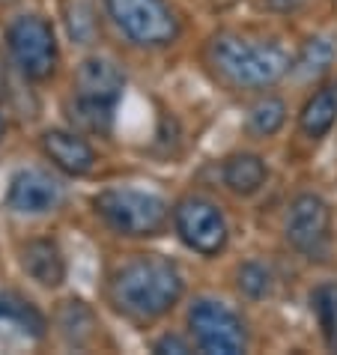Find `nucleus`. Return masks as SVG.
<instances>
[{
	"label": "nucleus",
	"mask_w": 337,
	"mask_h": 355,
	"mask_svg": "<svg viewBox=\"0 0 337 355\" xmlns=\"http://www.w3.org/2000/svg\"><path fill=\"white\" fill-rule=\"evenodd\" d=\"M221 176H224V185L233 194L251 197L263 189L266 180H269V167H266V162L254 153H236L224 162Z\"/></svg>",
	"instance_id": "13"
},
{
	"label": "nucleus",
	"mask_w": 337,
	"mask_h": 355,
	"mask_svg": "<svg viewBox=\"0 0 337 355\" xmlns=\"http://www.w3.org/2000/svg\"><path fill=\"white\" fill-rule=\"evenodd\" d=\"M93 206L98 218L114 233L132 236V239L162 236L171 221V209L162 197L137 189H105L93 197Z\"/></svg>",
	"instance_id": "3"
},
{
	"label": "nucleus",
	"mask_w": 337,
	"mask_h": 355,
	"mask_svg": "<svg viewBox=\"0 0 337 355\" xmlns=\"http://www.w3.org/2000/svg\"><path fill=\"white\" fill-rule=\"evenodd\" d=\"M126 90V75L107 57H90L78 66L75 72V96L87 98V102L105 105V107H116V102L123 98Z\"/></svg>",
	"instance_id": "10"
},
{
	"label": "nucleus",
	"mask_w": 337,
	"mask_h": 355,
	"mask_svg": "<svg viewBox=\"0 0 337 355\" xmlns=\"http://www.w3.org/2000/svg\"><path fill=\"white\" fill-rule=\"evenodd\" d=\"M69 31H72L75 39H81V42H90L96 36V18H93V9L90 3H75V12L69 15Z\"/></svg>",
	"instance_id": "21"
},
{
	"label": "nucleus",
	"mask_w": 337,
	"mask_h": 355,
	"mask_svg": "<svg viewBox=\"0 0 337 355\" xmlns=\"http://www.w3.org/2000/svg\"><path fill=\"white\" fill-rule=\"evenodd\" d=\"M6 48L12 63L18 66L27 81H45L57 69V36L54 27L39 15H21L9 24L6 31Z\"/></svg>",
	"instance_id": "5"
},
{
	"label": "nucleus",
	"mask_w": 337,
	"mask_h": 355,
	"mask_svg": "<svg viewBox=\"0 0 337 355\" xmlns=\"http://www.w3.org/2000/svg\"><path fill=\"white\" fill-rule=\"evenodd\" d=\"M236 284H239V290L248 295V299H266V295L272 293L275 281H272V269L257 260H248L239 266V272H236Z\"/></svg>",
	"instance_id": "20"
},
{
	"label": "nucleus",
	"mask_w": 337,
	"mask_h": 355,
	"mask_svg": "<svg viewBox=\"0 0 337 355\" xmlns=\"http://www.w3.org/2000/svg\"><path fill=\"white\" fill-rule=\"evenodd\" d=\"M6 129V123H3V93H0V135H3Z\"/></svg>",
	"instance_id": "24"
},
{
	"label": "nucleus",
	"mask_w": 337,
	"mask_h": 355,
	"mask_svg": "<svg viewBox=\"0 0 337 355\" xmlns=\"http://www.w3.org/2000/svg\"><path fill=\"white\" fill-rule=\"evenodd\" d=\"M42 150L51 159L57 171H63L69 176H84L93 171L96 164V153L93 146L84 141L78 132H66V129H48L42 135Z\"/></svg>",
	"instance_id": "11"
},
{
	"label": "nucleus",
	"mask_w": 337,
	"mask_h": 355,
	"mask_svg": "<svg viewBox=\"0 0 337 355\" xmlns=\"http://www.w3.org/2000/svg\"><path fill=\"white\" fill-rule=\"evenodd\" d=\"M313 311L320 320L322 338L329 343V349L337 352V284H322L313 293Z\"/></svg>",
	"instance_id": "19"
},
{
	"label": "nucleus",
	"mask_w": 337,
	"mask_h": 355,
	"mask_svg": "<svg viewBox=\"0 0 337 355\" xmlns=\"http://www.w3.org/2000/svg\"><path fill=\"white\" fill-rule=\"evenodd\" d=\"M188 329L194 343L212 355H239L248 347L245 322L221 302L197 299L188 311Z\"/></svg>",
	"instance_id": "6"
},
{
	"label": "nucleus",
	"mask_w": 337,
	"mask_h": 355,
	"mask_svg": "<svg viewBox=\"0 0 337 355\" xmlns=\"http://www.w3.org/2000/svg\"><path fill=\"white\" fill-rule=\"evenodd\" d=\"M153 352H158V355H171V352L185 355V352H191V343L182 340V338H176V334H164V338H158L153 343Z\"/></svg>",
	"instance_id": "22"
},
{
	"label": "nucleus",
	"mask_w": 337,
	"mask_h": 355,
	"mask_svg": "<svg viewBox=\"0 0 337 355\" xmlns=\"http://www.w3.org/2000/svg\"><path fill=\"white\" fill-rule=\"evenodd\" d=\"M0 322L15 325L21 334H31L36 340L45 338V329H48L42 311L18 293H0Z\"/></svg>",
	"instance_id": "16"
},
{
	"label": "nucleus",
	"mask_w": 337,
	"mask_h": 355,
	"mask_svg": "<svg viewBox=\"0 0 337 355\" xmlns=\"http://www.w3.org/2000/svg\"><path fill=\"white\" fill-rule=\"evenodd\" d=\"M185 281L180 269L158 254H141L114 269L107 281V299L128 320L153 322L176 308Z\"/></svg>",
	"instance_id": "1"
},
{
	"label": "nucleus",
	"mask_w": 337,
	"mask_h": 355,
	"mask_svg": "<svg viewBox=\"0 0 337 355\" xmlns=\"http://www.w3.org/2000/svg\"><path fill=\"white\" fill-rule=\"evenodd\" d=\"M334 123H337V81L320 87V90L304 102L302 114H299V129L304 132V137L320 141V137L331 132Z\"/></svg>",
	"instance_id": "14"
},
{
	"label": "nucleus",
	"mask_w": 337,
	"mask_h": 355,
	"mask_svg": "<svg viewBox=\"0 0 337 355\" xmlns=\"http://www.w3.org/2000/svg\"><path fill=\"white\" fill-rule=\"evenodd\" d=\"M105 9L141 48H167L180 39V18L167 0H105Z\"/></svg>",
	"instance_id": "4"
},
{
	"label": "nucleus",
	"mask_w": 337,
	"mask_h": 355,
	"mask_svg": "<svg viewBox=\"0 0 337 355\" xmlns=\"http://www.w3.org/2000/svg\"><path fill=\"white\" fill-rule=\"evenodd\" d=\"M63 200V189L60 182L54 180L51 173L36 171V167H27V171H18L12 180H9L6 189V206L18 215H45L54 212Z\"/></svg>",
	"instance_id": "9"
},
{
	"label": "nucleus",
	"mask_w": 337,
	"mask_h": 355,
	"mask_svg": "<svg viewBox=\"0 0 337 355\" xmlns=\"http://www.w3.org/2000/svg\"><path fill=\"white\" fill-rule=\"evenodd\" d=\"M286 242L304 257H322L331 239V209L320 194H299L286 212Z\"/></svg>",
	"instance_id": "8"
},
{
	"label": "nucleus",
	"mask_w": 337,
	"mask_h": 355,
	"mask_svg": "<svg viewBox=\"0 0 337 355\" xmlns=\"http://www.w3.org/2000/svg\"><path fill=\"white\" fill-rule=\"evenodd\" d=\"M209 63L227 84L245 90H266L290 75L293 60L277 42L248 39L239 33H218L209 42Z\"/></svg>",
	"instance_id": "2"
},
{
	"label": "nucleus",
	"mask_w": 337,
	"mask_h": 355,
	"mask_svg": "<svg viewBox=\"0 0 337 355\" xmlns=\"http://www.w3.org/2000/svg\"><path fill=\"white\" fill-rule=\"evenodd\" d=\"M173 227L188 248L203 254V257L221 254L227 236H230L224 212L206 197H182L173 206Z\"/></svg>",
	"instance_id": "7"
},
{
	"label": "nucleus",
	"mask_w": 337,
	"mask_h": 355,
	"mask_svg": "<svg viewBox=\"0 0 337 355\" xmlns=\"http://www.w3.org/2000/svg\"><path fill=\"white\" fill-rule=\"evenodd\" d=\"M284 123H286V105H284V98H277V96L260 98V102L248 111V129L260 137L277 135L284 129Z\"/></svg>",
	"instance_id": "18"
},
{
	"label": "nucleus",
	"mask_w": 337,
	"mask_h": 355,
	"mask_svg": "<svg viewBox=\"0 0 337 355\" xmlns=\"http://www.w3.org/2000/svg\"><path fill=\"white\" fill-rule=\"evenodd\" d=\"M266 6L272 9V12H295V9H299L304 0H263Z\"/></svg>",
	"instance_id": "23"
},
{
	"label": "nucleus",
	"mask_w": 337,
	"mask_h": 355,
	"mask_svg": "<svg viewBox=\"0 0 337 355\" xmlns=\"http://www.w3.org/2000/svg\"><path fill=\"white\" fill-rule=\"evenodd\" d=\"M337 60V45L331 36H311L307 42L299 48L293 60L290 72L302 81H313V78H322Z\"/></svg>",
	"instance_id": "15"
},
{
	"label": "nucleus",
	"mask_w": 337,
	"mask_h": 355,
	"mask_svg": "<svg viewBox=\"0 0 337 355\" xmlns=\"http://www.w3.org/2000/svg\"><path fill=\"white\" fill-rule=\"evenodd\" d=\"M69 120H72L81 132H90V135H111V125H114V107H105V105H96V102H87V98H72L69 102Z\"/></svg>",
	"instance_id": "17"
},
{
	"label": "nucleus",
	"mask_w": 337,
	"mask_h": 355,
	"mask_svg": "<svg viewBox=\"0 0 337 355\" xmlns=\"http://www.w3.org/2000/svg\"><path fill=\"white\" fill-rule=\"evenodd\" d=\"M21 266L42 287H60L66 281V260L54 239H31L21 248Z\"/></svg>",
	"instance_id": "12"
},
{
	"label": "nucleus",
	"mask_w": 337,
	"mask_h": 355,
	"mask_svg": "<svg viewBox=\"0 0 337 355\" xmlns=\"http://www.w3.org/2000/svg\"><path fill=\"white\" fill-rule=\"evenodd\" d=\"M0 3H9V0H0Z\"/></svg>",
	"instance_id": "25"
}]
</instances>
